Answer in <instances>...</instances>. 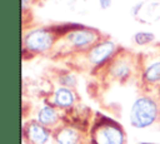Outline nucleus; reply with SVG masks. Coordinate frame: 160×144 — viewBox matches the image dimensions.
I'll return each mask as SVG.
<instances>
[{
	"label": "nucleus",
	"mask_w": 160,
	"mask_h": 144,
	"mask_svg": "<svg viewBox=\"0 0 160 144\" xmlns=\"http://www.w3.org/2000/svg\"><path fill=\"white\" fill-rule=\"evenodd\" d=\"M132 60L130 56L125 55H115V58L108 64V74L111 79L124 83L132 74Z\"/></svg>",
	"instance_id": "0eeeda50"
},
{
	"label": "nucleus",
	"mask_w": 160,
	"mask_h": 144,
	"mask_svg": "<svg viewBox=\"0 0 160 144\" xmlns=\"http://www.w3.org/2000/svg\"><path fill=\"white\" fill-rule=\"evenodd\" d=\"M54 131L36 119L28 120L22 126V138L28 144H49L52 139Z\"/></svg>",
	"instance_id": "423d86ee"
},
{
	"label": "nucleus",
	"mask_w": 160,
	"mask_h": 144,
	"mask_svg": "<svg viewBox=\"0 0 160 144\" xmlns=\"http://www.w3.org/2000/svg\"><path fill=\"white\" fill-rule=\"evenodd\" d=\"M141 79L148 85H160V59L152 60L142 68Z\"/></svg>",
	"instance_id": "9b49d317"
},
{
	"label": "nucleus",
	"mask_w": 160,
	"mask_h": 144,
	"mask_svg": "<svg viewBox=\"0 0 160 144\" xmlns=\"http://www.w3.org/2000/svg\"><path fill=\"white\" fill-rule=\"evenodd\" d=\"M59 83H60V86H66V88L74 89L78 84V80L72 73L65 71V73H61L59 75Z\"/></svg>",
	"instance_id": "f8f14e48"
},
{
	"label": "nucleus",
	"mask_w": 160,
	"mask_h": 144,
	"mask_svg": "<svg viewBox=\"0 0 160 144\" xmlns=\"http://www.w3.org/2000/svg\"><path fill=\"white\" fill-rule=\"evenodd\" d=\"M55 41V35L51 30L39 28L25 34L22 39V50L31 54H42L49 51Z\"/></svg>",
	"instance_id": "7ed1b4c3"
},
{
	"label": "nucleus",
	"mask_w": 160,
	"mask_h": 144,
	"mask_svg": "<svg viewBox=\"0 0 160 144\" xmlns=\"http://www.w3.org/2000/svg\"><path fill=\"white\" fill-rule=\"evenodd\" d=\"M101 9H108L111 5V0H99Z\"/></svg>",
	"instance_id": "4468645a"
},
{
	"label": "nucleus",
	"mask_w": 160,
	"mask_h": 144,
	"mask_svg": "<svg viewBox=\"0 0 160 144\" xmlns=\"http://www.w3.org/2000/svg\"><path fill=\"white\" fill-rule=\"evenodd\" d=\"M141 144H154V143H141Z\"/></svg>",
	"instance_id": "2eb2a0df"
},
{
	"label": "nucleus",
	"mask_w": 160,
	"mask_h": 144,
	"mask_svg": "<svg viewBox=\"0 0 160 144\" xmlns=\"http://www.w3.org/2000/svg\"><path fill=\"white\" fill-rule=\"evenodd\" d=\"M66 41L76 50H89L92 48L96 43H99V33L94 29H86V28H76L68 33L65 35Z\"/></svg>",
	"instance_id": "39448f33"
},
{
	"label": "nucleus",
	"mask_w": 160,
	"mask_h": 144,
	"mask_svg": "<svg viewBox=\"0 0 160 144\" xmlns=\"http://www.w3.org/2000/svg\"><path fill=\"white\" fill-rule=\"evenodd\" d=\"M35 119L40 124H42L44 126H46V128H49L54 131L55 129H58L60 126L62 116L60 115L59 109L55 105H52L51 103H44L39 108Z\"/></svg>",
	"instance_id": "6e6552de"
},
{
	"label": "nucleus",
	"mask_w": 160,
	"mask_h": 144,
	"mask_svg": "<svg viewBox=\"0 0 160 144\" xmlns=\"http://www.w3.org/2000/svg\"><path fill=\"white\" fill-rule=\"evenodd\" d=\"M90 144H126V133L115 120L98 114L89 131Z\"/></svg>",
	"instance_id": "f257e3e1"
},
{
	"label": "nucleus",
	"mask_w": 160,
	"mask_h": 144,
	"mask_svg": "<svg viewBox=\"0 0 160 144\" xmlns=\"http://www.w3.org/2000/svg\"><path fill=\"white\" fill-rule=\"evenodd\" d=\"M116 55V45L111 40H102L96 43L88 50L86 59L89 64L96 69L109 64Z\"/></svg>",
	"instance_id": "20e7f679"
},
{
	"label": "nucleus",
	"mask_w": 160,
	"mask_h": 144,
	"mask_svg": "<svg viewBox=\"0 0 160 144\" xmlns=\"http://www.w3.org/2000/svg\"><path fill=\"white\" fill-rule=\"evenodd\" d=\"M55 144H82V131L70 124H62L54 130Z\"/></svg>",
	"instance_id": "9d476101"
},
{
	"label": "nucleus",
	"mask_w": 160,
	"mask_h": 144,
	"mask_svg": "<svg viewBox=\"0 0 160 144\" xmlns=\"http://www.w3.org/2000/svg\"><path fill=\"white\" fill-rule=\"evenodd\" d=\"M160 118V106L150 95L138 96L129 110L130 125L135 129H146L152 126Z\"/></svg>",
	"instance_id": "f03ea898"
},
{
	"label": "nucleus",
	"mask_w": 160,
	"mask_h": 144,
	"mask_svg": "<svg viewBox=\"0 0 160 144\" xmlns=\"http://www.w3.org/2000/svg\"><path fill=\"white\" fill-rule=\"evenodd\" d=\"M52 105H55L58 109L61 110H70L72 109L78 103V95L74 89L66 88V86H58L54 89L51 94V101Z\"/></svg>",
	"instance_id": "1a4fd4ad"
},
{
	"label": "nucleus",
	"mask_w": 160,
	"mask_h": 144,
	"mask_svg": "<svg viewBox=\"0 0 160 144\" xmlns=\"http://www.w3.org/2000/svg\"><path fill=\"white\" fill-rule=\"evenodd\" d=\"M154 34L151 33H145V31H140V33H136L134 35V41L138 44V45H146L149 43H151L154 40Z\"/></svg>",
	"instance_id": "ddd939ff"
}]
</instances>
